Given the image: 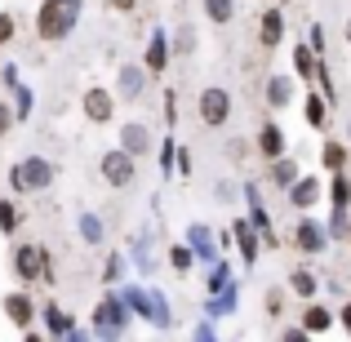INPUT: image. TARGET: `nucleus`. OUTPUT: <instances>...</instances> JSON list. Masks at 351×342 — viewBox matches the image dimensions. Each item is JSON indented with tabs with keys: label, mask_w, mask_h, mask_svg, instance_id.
Instances as JSON below:
<instances>
[{
	"label": "nucleus",
	"mask_w": 351,
	"mask_h": 342,
	"mask_svg": "<svg viewBox=\"0 0 351 342\" xmlns=\"http://www.w3.org/2000/svg\"><path fill=\"white\" fill-rule=\"evenodd\" d=\"M347 147H351V120H347Z\"/></svg>",
	"instance_id": "46"
},
{
	"label": "nucleus",
	"mask_w": 351,
	"mask_h": 342,
	"mask_svg": "<svg viewBox=\"0 0 351 342\" xmlns=\"http://www.w3.org/2000/svg\"><path fill=\"white\" fill-rule=\"evenodd\" d=\"M80 236H85L89 245H98V240H103V223H98L94 214H80Z\"/></svg>",
	"instance_id": "29"
},
{
	"label": "nucleus",
	"mask_w": 351,
	"mask_h": 342,
	"mask_svg": "<svg viewBox=\"0 0 351 342\" xmlns=\"http://www.w3.org/2000/svg\"><path fill=\"white\" fill-rule=\"evenodd\" d=\"M285 143H289V138H285L280 125H263V129H258V151H263L267 160H280V156H285Z\"/></svg>",
	"instance_id": "13"
},
{
	"label": "nucleus",
	"mask_w": 351,
	"mask_h": 342,
	"mask_svg": "<svg viewBox=\"0 0 351 342\" xmlns=\"http://www.w3.org/2000/svg\"><path fill=\"white\" fill-rule=\"evenodd\" d=\"M18 223H23V214H18V205L5 196V200H0V231H5V236H14Z\"/></svg>",
	"instance_id": "25"
},
{
	"label": "nucleus",
	"mask_w": 351,
	"mask_h": 342,
	"mask_svg": "<svg viewBox=\"0 0 351 342\" xmlns=\"http://www.w3.org/2000/svg\"><path fill=\"white\" fill-rule=\"evenodd\" d=\"M320 160H325V169H329V173H343V164H347V143H325Z\"/></svg>",
	"instance_id": "24"
},
{
	"label": "nucleus",
	"mask_w": 351,
	"mask_h": 342,
	"mask_svg": "<svg viewBox=\"0 0 351 342\" xmlns=\"http://www.w3.org/2000/svg\"><path fill=\"white\" fill-rule=\"evenodd\" d=\"M67 342H89L85 334H76V329H71V334H67Z\"/></svg>",
	"instance_id": "41"
},
{
	"label": "nucleus",
	"mask_w": 351,
	"mask_h": 342,
	"mask_svg": "<svg viewBox=\"0 0 351 342\" xmlns=\"http://www.w3.org/2000/svg\"><path fill=\"white\" fill-rule=\"evenodd\" d=\"M14 14H0V45H9V40H14Z\"/></svg>",
	"instance_id": "34"
},
{
	"label": "nucleus",
	"mask_w": 351,
	"mask_h": 342,
	"mask_svg": "<svg viewBox=\"0 0 351 342\" xmlns=\"http://www.w3.org/2000/svg\"><path fill=\"white\" fill-rule=\"evenodd\" d=\"M205 18L214 27H227L236 18V0H205Z\"/></svg>",
	"instance_id": "23"
},
{
	"label": "nucleus",
	"mask_w": 351,
	"mask_h": 342,
	"mask_svg": "<svg viewBox=\"0 0 351 342\" xmlns=\"http://www.w3.org/2000/svg\"><path fill=\"white\" fill-rule=\"evenodd\" d=\"M107 5L120 9V14H134V5H138V0H107Z\"/></svg>",
	"instance_id": "39"
},
{
	"label": "nucleus",
	"mask_w": 351,
	"mask_h": 342,
	"mask_svg": "<svg viewBox=\"0 0 351 342\" xmlns=\"http://www.w3.org/2000/svg\"><path fill=\"white\" fill-rule=\"evenodd\" d=\"M334 320L338 316L329 307H320V302H307V307H302V329H307V334H325Z\"/></svg>",
	"instance_id": "15"
},
{
	"label": "nucleus",
	"mask_w": 351,
	"mask_h": 342,
	"mask_svg": "<svg viewBox=\"0 0 351 342\" xmlns=\"http://www.w3.org/2000/svg\"><path fill=\"white\" fill-rule=\"evenodd\" d=\"M316 284H320V280L307 271V267H293V271H289V289L298 293V298H307V302H311V298H316Z\"/></svg>",
	"instance_id": "20"
},
{
	"label": "nucleus",
	"mask_w": 351,
	"mask_h": 342,
	"mask_svg": "<svg viewBox=\"0 0 351 342\" xmlns=\"http://www.w3.org/2000/svg\"><path fill=\"white\" fill-rule=\"evenodd\" d=\"M293 71H298L302 80L320 76V58H316V53H311V45H298V49H293Z\"/></svg>",
	"instance_id": "21"
},
{
	"label": "nucleus",
	"mask_w": 351,
	"mask_h": 342,
	"mask_svg": "<svg viewBox=\"0 0 351 342\" xmlns=\"http://www.w3.org/2000/svg\"><path fill=\"white\" fill-rule=\"evenodd\" d=\"M302 120H307L311 129H325V120H329V103L320 94H307L302 98Z\"/></svg>",
	"instance_id": "18"
},
{
	"label": "nucleus",
	"mask_w": 351,
	"mask_h": 342,
	"mask_svg": "<svg viewBox=\"0 0 351 342\" xmlns=\"http://www.w3.org/2000/svg\"><path fill=\"white\" fill-rule=\"evenodd\" d=\"M80 112H85L89 125H107V120L116 116V94H112V89H103V85L85 89V98H80Z\"/></svg>",
	"instance_id": "6"
},
{
	"label": "nucleus",
	"mask_w": 351,
	"mask_h": 342,
	"mask_svg": "<svg viewBox=\"0 0 351 342\" xmlns=\"http://www.w3.org/2000/svg\"><path fill=\"white\" fill-rule=\"evenodd\" d=\"M293 249H302V254H325V249H329L325 227L311 223V218H302V223L293 227Z\"/></svg>",
	"instance_id": "8"
},
{
	"label": "nucleus",
	"mask_w": 351,
	"mask_h": 342,
	"mask_svg": "<svg viewBox=\"0 0 351 342\" xmlns=\"http://www.w3.org/2000/svg\"><path fill=\"white\" fill-rule=\"evenodd\" d=\"M209 240H214V231L209 227H191V245H196V254H214V245H209Z\"/></svg>",
	"instance_id": "30"
},
{
	"label": "nucleus",
	"mask_w": 351,
	"mask_h": 342,
	"mask_svg": "<svg viewBox=\"0 0 351 342\" xmlns=\"http://www.w3.org/2000/svg\"><path fill=\"white\" fill-rule=\"evenodd\" d=\"M32 107H36V94H32L27 85H18V89H14V116L27 120V116H32Z\"/></svg>",
	"instance_id": "27"
},
{
	"label": "nucleus",
	"mask_w": 351,
	"mask_h": 342,
	"mask_svg": "<svg viewBox=\"0 0 351 342\" xmlns=\"http://www.w3.org/2000/svg\"><path fill=\"white\" fill-rule=\"evenodd\" d=\"M267 103H271L276 112H280V107H289L293 103V80L289 76H271V80H267Z\"/></svg>",
	"instance_id": "17"
},
{
	"label": "nucleus",
	"mask_w": 351,
	"mask_h": 342,
	"mask_svg": "<svg viewBox=\"0 0 351 342\" xmlns=\"http://www.w3.org/2000/svg\"><path fill=\"white\" fill-rule=\"evenodd\" d=\"M285 311V293L280 289H267V316H280Z\"/></svg>",
	"instance_id": "33"
},
{
	"label": "nucleus",
	"mask_w": 351,
	"mask_h": 342,
	"mask_svg": "<svg viewBox=\"0 0 351 342\" xmlns=\"http://www.w3.org/2000/svg\"><path fill=\"white\" fill-rule=\"evenodd\" d=\"M338 325H343V329H347V338H351V302H347L343 311H338Z\"/></svg>",
	"instance_id": "40"
},
{
	"label": "nucleus",
	"mask_w": 351,
	"mask_h": 342,
	"mask_svg": "<svg viewBox=\"0 0 351 342\" xmlns=\"http://www.w3.org/2000/svg\"><path fill=\"white\" fill-rule=\"evenodd\" d=\"M23 342H45V334H27V338H23Z\"/></svg>",
	"instance_id": "42"
},
{
	"label": "nucleus",
	"mask_w": 351,
	"mask_h": 342,
	"mask_svg": "<svg viewBox=\"0 0 351 342\" xmlns=\"http://www.w3.org/2000/svg\"><path fill=\"white\" fill-rule=\"evenodd\" d=\"M120 276H125V258H120V254H112V258H107V271H103V280H107V284H116Z\"/></svg>",
	"instance_id": "31"
},
{
	"label": "nucleus",
	"mask_w": 351,
	"mask_h": 342,
	"mask_svg": "<svg viewBox=\"0 0 351 342\" xmlns=\"http://www.w3.org/2000/svg\"><path fill=\"white\" fill-rule=\"evenodd\" d=\"M18 125V116H14V107L9 103H0V138H9V129Z\"/></svg>",
	"instance_id": "32"
},
{
	"label": "nucleus",
	"mask_w": 351,
	"mask_h": 342,
	"mask_svg": "<svg viewBox=\"0 0 351 342\" xmlns=\"http://www.w3.org/2000/svg\"><path fill=\"white\" fill-rule=\"evenodd\" d=\"M147 89V67H120V80H116V98H125V103H134V98H143Z\"/></svg>",
	"instance_id": "10"
},
{
	"label": "nucleus",
	"mask_w": 351,
	"mask_h": 342,
	"mask_svg": "<svg viewBox=\"0 0 351 342\" xmlns=\"http://www.w3.org/2000/svg\"><path fill=\"white\" fill-rule=\"evenodd\" d=\"M343 36H347V45H351V18H347V32H343Z\"/></svg>",
	"instance_id": "45"
},
{
	"label": "nucleus",
	"mask_w": 351,
	"mask_h": 342,
	"mask_svg": "<svg viewBox=\"0 0 351 342\" xmlns=\"http://www.w3.org/2000/svg\"><path fill=\"white\" fill-rule=\"evenodd\" d=\"M236 240H240V254H245V262H254L258 240H254V231H249V223H236Z\"/></svg>",
	"instance_id": "28"
},
{
	"label": "nucleus",
	"mask_w": 351,
	"mask_h": 342,
	"mask_svg": "<svg viewBox=\"0 0 351 342\" xmlns=\"http://www.w3.org/2000/svg\"><path fill=\"white\" fill-rule=\"evenodd\" d=\"M165 62H169V32H152V40H147V62H143V67L152 71V76H160Z\"/></svg>",
	"instance_id": "12"
},
{
	"label": "nucleus",
	"mask_w": 351,
	"mask_h": 342,
	"mask_svg": "<svg viewBox=\"0 0 351 342\" xmlns=\"http://www.w3.org/2000/svg\"><path fill=\"white\" fill-rule=\"evenodd\" d=\"M280 342H311V334H307V329H289Z\"/></svg>",
	"instance_id": "38"
},
{
	"label": "nucleus",
	"mask_w": 351,
	"mask_h": 342,
	"mask_svg": "<svg viewBox=\"0 0 351 342\" xmlns=\"http://www.w3.org/2000/svg\"><path fill=\"white\" fill-rule=\"evenodd\" d=\"M316 200H320V178L302 173V178L289 187V205H293V209H316Z\"/></svg>",
	"instance_id": "11"
},
{
	"label": "nucleus",
	"mask_w": 351,
	"mask_h": 342,
	"mask_svg": "<svg viewBox=\"0 0 351 342\" xmlns=\"http://www.w3.org/2000/svg\"><path fill=\"white\" fill-rule=\"evenodd\" d=\"M196 342H214V338H209V334H205V329H200V334H196Z\"/></svg>",
	"instance_id": "43"
},
{
	"label": "nucleus",
	"mask_w": 351,
	"mask_h": 342,
	"mask_svg": "<svg viewBox=\"0 0 351 342\" xmlns=\"http://www.w3.org/2000/svg\"><path fill=\"white\" fill-rule=\"evenodd\" d=\"M191 45H196V36H191V27H182V32H178V49H182V53H187V49H191Z\"/></svg>",
	"instance_id": "37"
},
{
	"label": "nucleus",
	"mask_w": 351,
	"mask_h": 342,
	"mask_svg": "<svg viewBox=\"0 0 351 342\" xmlns=\"http://www.w3.org/2000/svg\"><path fill=\"white\" fill-rule=\"evenodd\" d=\"M45 325H49V334H58V338H67L71 329H76V325H71V316L58 307V302H49V307H45Z\"/></svg>",
	"instance_id": "22"
},
{
	"label": "nucleus",
	"mask_w": 351,
	"mask_h": 342,
	"mask_svg": "<svg viewBox=\"0 0 351 342\" xmlns=\"http://www.w3.org/2000/svg\"><path fill=\"white\" fill-rule=\"evenodd\" d=\"M98 173H103L107 187H129V182H134V173H138V160L116 147V151H107L103 160H98Z\"/></svg>",
	"instance_id": "5"
},
{
	"label": "nucleus",
	"mask_w": 351,
	"mask_h": 342,
	"mask_svg": "<svg viewBox=\"0 0 351 342\" xmlns=\"http://www.w3.org/2000/svg\"><path fill=\"white\" fill-rule=\"evenodd\" d=\"M169 258H173V267H178V271H187V267H191V254H187L182 245H173V249H169Z\"/></svg>",
	"instance_id": "35"
},
{
	"label": "nucleus",
	"mask_w": 351,
	"mask_h": 342,
	"mask_svg": "<svg viewBox=\"0 0 351 342\" xmlns=\"http://www.w3.org/2000/svg\"><path fill=\"white\" fill-rule=\"evenodd\" d=\"M0 80H5L9 89H18V67H14V62H5V67H0Z\"/></svg>",
	"instance_id": "36"
},
{
	"label": "nucleus",
	"mask_w": 351,
	"mask_h": 342,
	"mask_svg": "<svg viewBox=\"0 0 351 342\" xmlns=\"http://www.w3.org/2000/svg\"><path fill=\"white\" fill-rule=\"evenodd\" d=\"M94 325L103 329V334H107V329H120V325H125V302H120V298H103L98 311H94Z\"/></svg>",
	"instance_id": "14"
},
{
	"label": "nucleus",
	"mask_w": 351,
	"mask_h": 342,
	"mask_svg": "<svg viewBox=\"0 0 351 342\" xmlns=\"http://www.w3.org/2000/svg\"><path fill=\"white\" fill-rule=\"evenodd\" d=\"M120 151H129L138 160V156L152 151V129L138 125V120H129V125H120Z\"/></svg>",
	"instance_id": "9"
},
{
	"label": "nucleus",
	"mask_w": 351,
	"mask_h": 342,
	"mask_svg": "<svg viewBox=\"0 0 351 342\" xmlns=\"http://www.w3.org/2000/svg\"><path fill=\"white\" fill-rule=\"evenodd\" d=\"M0 311H5V320L9 325H18V329H32V320H36V302H32V293H5V302H0Z\"/></svg>",
	"instance_id": "7"
},
{
	"label": "nucleus",
	"mask_w": 351,
	"mask_h": 342,
	"mask_svg": "<svg viewBox=\"0 0 351 342\" xmlns=\"http://www.w3.org/2000/svg\"><path fill=\"white\" fill-rule=\"evenodd\" d=\"M329 196H334V209H347V205H351V182H347V173H334V182H329Z\"/></svg>",
	"instance_id": "26"
},
{
	"label": "nucleus",
	"mask_w": 351,
	"mask_h": 342,
	"mask_svg": "<svg viewBox=\"0 0 351 342\" xmlns=\"http://www.w3.org/2000/svg\"><path fill=\"white\" fill-rule=\"evenodd\" d=\"M258 40H263L267 49H276V45L285 40V14H280V9H267V14H263V32H258Z\"/></svg>",
	"instance_id": "16"
},
{
	"label": "nucleus",
	"mask_w": 351,
	"mask_h": 342,
	"mask_svg": "<svg viewBox=\"0 0 351 342\" xmlns=\"http://www.w3.org/2000/svg\"><path fill=\"white\" fill-rule=\"evenodd\" d=\"M196 112H200V125H209V129H223L227 120H232V94H227L223 85H209V89H200V103H196Z\"/></svg>",
	"instance_id": "4"
},
{
	"label": "nucleus",
	"mask_w": 351,
	"mask_h": 342,
	"mask_svg": "<svg viewBox=\"0 0 351 342\" xmlns=\"http://www.w3.org/2000/svg\"><path fill=\"white\" fill-rule=\"evenodd\" d=\"M347 240H351V223H347Z\"/></svg>",
	"instance_id": "47"
},
{
	"label": "nucleus",
	"mask_w": 351,
	"mask_h": 342,
	"mask_svg": "<svg viewBox=\"0 0 351 342\" xmlns=\"http://www.w3.org/2000/svg\"><path fill=\"white\" fill-rule=\"evenodd\" d=\"M267 178H271V182H276V187H285V191H289V187H293V182H298V178H302V173H298V164H293V160H289V156H280V160H271V173H267Z\"/></svg>",
	"instance_id": "19"
},
{
	"label": "nucleus",
	"mask_w": 351,
	"mask_h": 342,
	"mask_svg": "<svg viewBox=\"0 0 351 342\" xmlns=\"http://www.w3.org/2000/svg\"><path fill=\"white\" fill-rule=\"evenodd\" d=\"M53 5H80V0H53Z\"/></svg>",
	"instance_id": "44"
},
{
	"label": "nucleus",
	"mask_w": 351,
	"mask_h": 342,
	"mask_svg": "<svg viewBox=\"0 0 351 342\" xmlns=\"http://www.w3.org/2000/svg\"><path fill=\"white\" fill-rule=\"evenodd\" d=\"M14 271H18V280H45L49 284L53 280V262H49V249L45 245H18L14 249Z\"/></svg>",
	"instance_id": "3"
},
{
	"label": "nucleus",
	"mask_w": 351,
	"mask_h": 342,
	"mask_svg": "<svg viewBox=\"0 0 351 342\" xmlns=\"http://www.w3.org/2000/svg\"><path fill=\"white\" fill-rule=\"evenodd\" d=\"M76 14H80V5H53V0H45L40 14H36V32H40V40H62V36L76 27Z\"/></svg>",
	"instance_id": "2"
},
{
	"label": "nucleus",
	"mask_w": 351,
	"mask_h": 342,
	"mask_svg": "<svg viewBox=\"0 0 351 342\" xmlns=\"http://www.w3.org/2000/svg\"><path fill=\"white\" fill-rule=\"evenodd\" d=\"M49 182H53V164L45 160V156H27V160H18L14 169H9V191H18V196L45 191Z\"/></svg>",
	"instance_id": "1"
}]
</instances>
